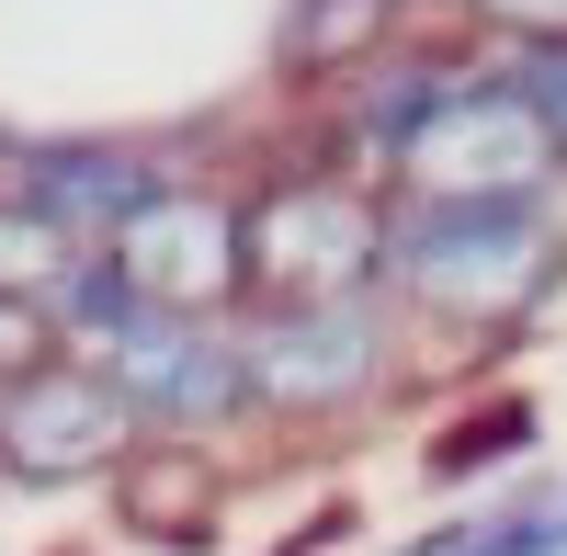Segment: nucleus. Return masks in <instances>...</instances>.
I'll use <instances>...</instances> for the list:
<instances>
[{"label": "nucleus", "instance_id": "f257e3e1", "mask_svg": "<svg viewBox=\"0 0 567 556\" xmlns=\"http://www.w3.org/2000/svg\"><path fill=\"white\" fill-rule=\"evenodd\" d=\"M567 296V194H398L386 227V318L409 375L499 363Z\"/></svg>", "mask_w": 567, "mask_h": 556}, {"label": "nucleus", "instance_id": "f8f14e48", "mask_svg": "<svg viewBox=\"0 0 567 556\" xmlns=\"http://www.w3.org/2000/svg\"><path fill=\"white\" fill-rule=\"evenodd\" d=\"M534 443H545V409H534L523 387H465L443 421H432V443H420V477H432V488H465V477L523 466Z\"/></svg>", "mask_w": 567, "mask_h": 556}, {"label": "nucleus", "instance_id": "0eeeda50", "mask_svg": "<svg viewBox=\"0 0 567 556\" xmlns=\"http://www.w3.org/2000/svg\"><path fill=\"white\" fill-rule=\"evenodd\" d=\"M91 363H103V375L136 398V421H148L159 443H227V432H261L239 318H148V330H125L114 352H91Z\"/></svg>", "mask_w": 567, "mask_h": 556}, {"label": "nucleus", "instance_id": "39448f33", "mask_svg": "<svg viewBox=\"0 0 567 556\" xmlns=\"http://www.w3.org/2000/svg\"><path fill=\"white\" fill-rule=\"evenodd\" d=\"M477 58H488L477 34H420V23H409L386 58H363L352 80L307 91V148H329V159L363 171V182H398V159L420 148V125L477 80Z\"/></svg>", "mask_w": 567, "mask_h": 556}, {"label": "nucleus", "instance_id": "a211bd4d", "mask_svg": "<svg viewBox=\"0 0 567 556\" xmlns=\"http://www.w3.org/2000/svg\"><path fill=\"white\" fill-rule=\"evenodd\" d=\"M511 80H523V103L545 114V136H556V148H567V45H545V58H499Z\"/></svg>", "mask_w": 567, "mask_h": 556}, {"label": "nucleus", "instance_id": "6ab92c4d", "mask_svg": "<svg viewBox=\"0 0 567 556\" xmlns=\"http://www.w3.org/2000/svg\"><path fill=\"white\" fill-rule=\"evenodd\" d=\"M420 34H477V0H409Z\"/></svg>", "mask_w": 567, "mask_h": 556}, {"label": "nucleus", "instance_id": "6e6552de", "mask_svg": "<svg viewBox=\"0 0 567 556\" xmlns=\"http://www.w3.org/2000/svg\"><path fill=\"white\" fill-rule=\"evenodd\" d=\"M386 194H567V148L523 103V80L499 58H477V80L420 125V148L398 159Z\"/></svg>", "mask_w": 567, "mask_h": 556}, {"label": "nucleus", "instance_id": "423d86ee", "mask_svg": "<svg viewBox=\"0 0 567 556\" xmlns=\"http://www.w3.org/2000/svg\"><path fill=\"white\" fill-rule=\"evenodd\" d=\"M103 250L136 272V296L159 318H250V227H239V182L227 171H171L159 205Z\"/></svg>", "mask_w": 567, "mask_h": 556}, {"label": "nucleus", "instance_id": "2eb2a0df", "mask_svg": "<svg viewBox=\"0 0 567 556\" xmlns=\"http://www.w3.org/2000/svg\"><path fill=\"white\" fill-rule=\"evenodd\" d=\"M69 261H80V239H69L58 216H34L12 182H0V296H34V307H45V296L69 285Z\"/></svg>", "mask_w": 567, "mask_h": 556}, {"label": "nucleus", "instance_id": "f3484780", "mask_svg": "<svg viewBox=\"0 0 567 556\" xmlns=\"http://www.w3.org/2000/svg\"><path fill=\"white\" fill-rule=\"evenodd\" d=\"M69 341H58V307H34V296H0V387L12 375H34V363H58Z\"/></svg>", "mask_w": 567, "mask_h": 556}, {"label": "nucleus", "instance_id": "ddd939ff", "mask_svg": "<svg viewBox=\"0 0 567 556\" xmlns=\"http://www.w3.org/2000/svg\"><path fill=\"white\" fill-rule=\"evenodd\" d=\"M386 556H567V488H523V500H477V512H454V523H420L398 534Z\"/></svg>", "mask_w": 567, "mask_h": 556}, {"label": "nucleus", "instance_id": "1a4fd4ad", "mask_svg": "<svg viewBox=\"0 0 567 556\" xmlns=\"http://www.w3.org/2000/svg\"><path fill=\"white\" fill-rule=\"evenodd\" d=\"M0 182L34 205V216H58L80 250H103L125 239L136 216L159 205V182H171V148H148V136H0Z\"/></svg>", "mask_w": 567, "mask_h": 556}, {"label": "nucleus", "instance_id": "dca6fc26", "mask_svg": "<svg viewBox=\"0 0 567 556\" xmlns=\"http://www.w3.org/2000/svg\"><path fill=\"white\" fill-rule=\"evenodd\" d=\"M477 45L488 58H545V45H567V0H477Z\"/></svg>", "mask_w": 567, "mask_h": 556}, {"label": "nucleus", "instance_id": "7ed1b4c3", "mask_svg": "<svg viewBox=\"0 0 567 556\" xmlns=\"http://www.w3.org/2000/svg\"><path fill=\"white\" fill-rule=\"evenodd\" d=\"M239 341H250V409H261V432H352V421H374V409L409 387V341H398L386 296H352V307H250Z\"/></svg>", "mask_w": 567, "mask_h": 556}, {"label": "nucleus", "instance_id": "9b49d317", "mask_svg": "<svg viewBox=\"0 0 567 556\" xmlns=\"http://www.w3.org/2000/svg\"><path fill=\"white\" fill-rule=\"evenodd\" d=\"M398 34H409V0H284L272 69H284V91H329L363 58H386Z\"/></svg>", "mask_w": 567, "mask_h": 556}, {"label": "nucleus", "instance_id": "4468645a", "mask_svg": "<svg viewBox=\"0 0 567 556\" xmlns=\"http://www.w3.org/2000/svg\"><path fill=\"white\" fill-rule=\"evenodd\" d=\"M45 307H58V341H69V352H114L125 330H148V318H159L114 250H80V261H69V285L45 296Z\"/></svg>", "mask_w": 567, "mask_h": 556}, {"label": "nucleus", "instance_id": "f03ea898", "mask_svg": "<svg viewBox=\"0 0 567 556\" xmlns=\"http://www.w3.org/2000/svg\"><path fill=\"white\" fill-rule=\"evenodd\" d=\"M239 227H250V307H352L386 296V227L398 194L341 171L329 148H284L239 182Z\"/></svg>", "mask_w": 567, "mask_h": 556}, {"label": "nucleus", "instance_id": "9d476101", "mask_svg": "<svg viewBox=\"0 0 567 556\" xmlns=\"http://www.w3.org/2000/svg\"><path fill=\"white\" fill-rule=\"evenodd\" d=\"M227 523V466L216 443H136V466L114 477V534L159 545V556H205Z\"/></svg>", "mask_w": 567, "mask_h": 556}, {"label": "nucleus", "instance_id": "20e7f679", "mask_svg": "<svg viewBox=\"0 0 567 556\" xmlns=\"http://www.w3.org/2000/svg\"><path fill=\"white\" fill-rule=\"evenodd\" d=\"M136 443L159 432L136 421V398L91 352H58L0 387V488H114L136 466Z\"/></svg>", "mask_w": 567, "mask_h": 556}]
</instances>
